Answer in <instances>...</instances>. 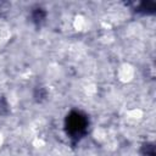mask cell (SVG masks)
I'll list each match as a JSON object with an SVG mask.
<instances>
[{
	"mask_svg": "<svg viewBox=\"0 0 156 156\" xmlns=\"http://www.w3.org/2000/svg\"><path fill=\"white\" fill-rule=\"evenodd\" d=\"M67 128L73 136L82 135L87 128V119L80 113L73 112L67 119Z\"/></svg>",
	"mask_w": 156,
	"mask_h": 156,
	"instance_id": "obj_1",
	"label": "cell"
}]
</instances>
